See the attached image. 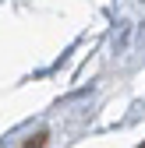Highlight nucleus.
Instances as JSON below:
<instances>
[{"instance_id":"obj_1","label":"nucleus","mask_w":145,"mask_h":148,"mask_svg":"<svg viewBox=\"0 0 145 148\" xmlns=\"http://www.w3.org/2000/svg\"><path fill=\"white\" fill-rule=\"evenodd\" d=\"M46 145H50V131H35L21 141V148H46Z\"/></svg>"},{"instance_id":"obj_2","label":"nucleus","mask_w":145,"mask_h":148,"mask_svg":"<svg viewBox=\"0 0 145 148\" xmlns=\"http://www.w3.org/2000/svg\"><path fill=\"white\" fill-rule=\"evenodd\" d=\"M138 148H145V145H138Z\"/></svg>"}]
</instances>
